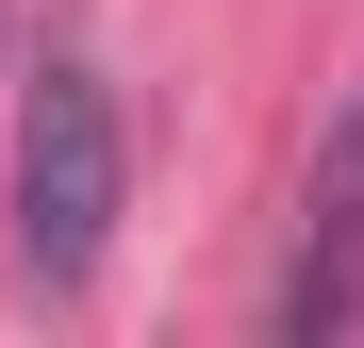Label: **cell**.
I'll list each match as a JSON object with an SVG mask.
<instances>
[{
  "mask_svg": "<svg viewBox=\"0 0 364 348\" xmlns=\"http://www.w3.org/2000/svg\"><path fill=\"white\" fill-rule=\"evenodd\" d=\"M100 249H116V100H100V67L50 50L33 100H17V282L83 299Z\"/></svg>",
  "mask_w": 364,
  "mask_h": 348,
  "instance_id": "1",
  "label": "cell"
},
{
  "mask_svg": "<svg viewBox=\"0 0 364 348\" xmlns=\"http://www.w3.org/2000/svg\"><path fill=\"white\" fill-rule=\"evenodd\" d=\"M364 315V100L331 116L315 183H298V265H282V348H331Z\"/></svg>",
  "mask_w": 364,
  "mask_h": 348,
  "instance_id": "2",
  "label": "cell"
}]
</instances>
